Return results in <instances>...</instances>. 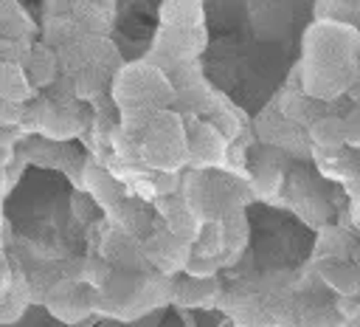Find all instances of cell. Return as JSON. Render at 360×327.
<instances>
[{"label":"cell","instance_id":"cell-15","mask_svg":"<svg viewBox=\"0 0 360 327\" xmlns=\"http://www.w3.org/2000/svg\"><path fill=\"white\" fill-rule=\"evenodd\" d=\"M349 96H352V99H354V104H360V79H357V82H352V85H349Z\"/></svg>","mask_w":360,"mask_h":327},{"label":"cell","instance_id":"cell-2","mask_svg":"<svg viewBox=\"0 0 360 327\" xmlns=\"http://www.w3.org/2000/svg\"><path fill=\"white\" fill-rule=\"evenodd\" d=\"M93 296H96V290L87 288L84 282L62 276L45 290L42 302L53 319H59L65 324H76V321H84L87 316H93Z\"/></svg>","mask_w":360,"mask_h":327},{"label":"cell","instance_id":"cell-3","mask_svg":"<svg viewBox=\"0 0 360 327\" xmlns=\"http://www.w3.org/2000/svg\"><path fill=\"white\" fill-rule=\"evenodd\" d=\"M141 251H143V259L149 262V268H155L163 276H172V273L183 271L188 257H191V245L177 240L166 228L149 234V240L141 245Z\"/></svg>","mask_w":360,"mask_h":327},{"label":"cell","instance_id":"cell-7","mask_svg":"<svg viewBox=\"0 0 360 327\" xmlns=\"http://www.w3.org/2000/svg\"><path fill=\"white\" fill-rule=\"evenodd\" d=\"M34 93V85L28 82V73L20 62H6L0 59V99L11 101V104H22L28 101Z\"/></svg>","mask_w":360,"mask_h":327},{"label":"cell","instance_id":"cell-10","mask_svg":"<svg viewBox=\"0 0 360 327\" xmlns=\"http://www.w3.org/2000/svg\"><path fill=\"white\" fill-rule=\"evenodd\" d=\"M87 189H90L93 197H96L98 203H104V206L118 203V197H121V186H118L115 175H110V172H104V169H87Z\"/></svg>","mask_w":360,"mask_h":327},{"label":"cell","instance_id":"cell-9","mask_svg":"<svg viewBox=\"0 0 360 327\" xmlns=\"http://www.w3.org/2000/svg\"><path fill=\"white\" fill-rule=\"evenodd\" d=\"M39 132L48 135V138H56V141L70 138V135L79 132V118L68 107H51V104H45L42 118H39Z\"/></svg>","mask_w":360,"mask_h":327},{"label":"cell","instance_id":"cell-11","mask_svg":"<svg viewBox=\"0 0 360 327\" xmlns=\"http://www.w3.org/2000/svg\"><path fill=\"white\" fill-rule=\"evenodd\" d=\"M28 82L31 85H45V82H51L53 79V73H56V68H53V59L45 54V51H31L28 56Z\"/></svg>","mask_w":360,"mask_h":327},{"label":"cell","instance_id":"cell-4","mask_svg":"<svg viewBox=\"0 0 360 327\" xmlns=\"http://www.w3.org/2000/svg\"><path fill=\"white\" fill-rule=\"evenodd\" d=\"M186 149H188V161L202 169L225 161V138L211 124H197L194 132L186 138Z\"/></svg>","mask_w":360,"mask_h":327},{"label":"cell","instance_id":"cell-16","mask_svg":"<svg viewBox=\"0 0 360 327\" xmlns=\"http://www.w3.org/2000/svg\"><path fill=\"white\" fill-rule=\"evenodd\" d=\"M357 228H360V226H357Z\"/></svg>","mask_w":360,"mask_h":327},{"label":"cell","instance_id":"cell-17","mask_svg":"<svg viewBox=\"0 0 360 327\" xmlns=\"http://www.w3.org/2000/svg\"><path fill=\"white\" fill-rule=\"evenodd\" d=\"M194 3H197V0H194Z\"/></svg>","mask_w":360,"mask_h":327},{"label":"cell","instance_id":"cell-12","mask_svg":"<svg viewBox=\"0 0 360 327\" xmlns=\"http://www.w3.org/2000/svg\"><path fill=\"white\" fill-rule=\"evenodd\" d=\"M149 189L152 197H169L180 192V172H169V169H152L149 172Z\"/></svg>","mask_w":360,"mask_h":327},{"label":"cell","instance_id":"cell-6","mask_svg":"<svg viewBox=\"0 0 360 327\" xmlns=\"http://www.w3.org/2000/svg\"><path fill=\"white\" fill-rule=\"evenodd\" d=\"M321 279L343 299L360 296V268L346 259H326L321 265Z\"/></svg>","mask_w":360,"mask_h":327},{"label":"cell","instance_id":"cell-13","mask_svg":"<svg viewBox=\"0 0 360 327\" xmlns=\"http://www.w3.org/2000/svg\"><path fill=\"white\" fill-rule=\"evenodd\" d=\"M343 132H346V144L360 149V104H354V110L343 116Z\"/></svg>","mask_w":360,"mask_h":327},{"label":"cell","instance_id":"cell-1","mask_svg":"<svg viewBox=\"0 0 360 327\" xmlns=\"http://www.w3.org/2000/svg\"><path fill=\"white\" fill-rule=\"evenodd\" d=\"M141 158H143L146 166L169 169V172H177V166L183 161H188L183 124L172 113H158L149 121L146 135L141 141Z\"/></svg>","mask_w":360,"mask_h":327},{"label":"cell","instance_id":"cell-14","mask_svg":"<svg viewBox=\"0 0 360 327\" xmlns=\"http://www.w3.org/2000/svg\"><path fill=\"white\" fill-rule=\"evenodd\" d=\"M20 104H11L6 99H0V127H14L20 124Z\"/></svg>","mask_w":360,"mask_h":327},{"label":"cell","instance_id":"cell-8","mask_svg":"<svg viewBox=\"0 0 360 327\" xmlns=\"http://www.w3.org/2000/svg\"><path fill=\"white\" fill-rule=\"evenodd\" d=\"M309 141L321 152H340L346 147V132H343V118L340 116H318L309 124Z\"/></svg>","mask_w":360,"mask_h":327},{"label":"cell","instance_id":"cell-5","mask_svg":"<svg viewBox=\"0 0 360 327\" xmlns=\"http://www.w3.org/2000/svg\"><path fill=\"white\" fill-rule=\"evenodd\" d=\"M219 293L222 290H219L217 276H208V279L188 276L183 282H172V299L186 307H211V304H217Z\"/></svg>","mask_w":360,"mask_h":327}]
</instances>
